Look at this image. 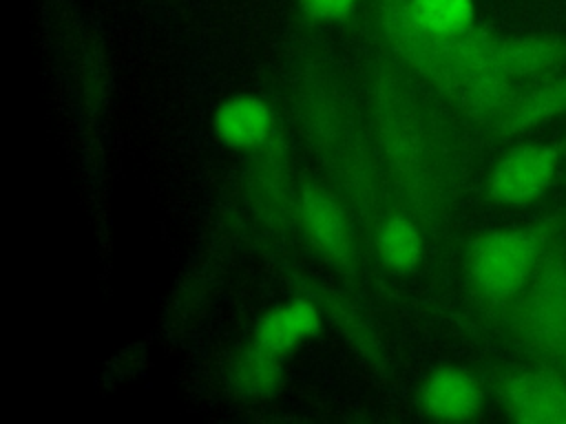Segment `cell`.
I'll list each match as a JSON object with an SVG mask.
<instances>
[{"label": "cell", "mask_w": 566, "mask_h": 424, "mask_svg": "<svg viewBox=\"0 0 566 424\" xmlns=\"http://www.w3.org/2000/svg\"><path fill=\"white\" fill-rule=\"evenodd\" d=\"M509 413L528 424H566V384L551 373H520L504 386Z\"/></svg>", "instance_id": "5"}, {"label": "cell", "mask_w": 566, "mask_h": 424, "mask_svg": "<svg viewBox=\"0 0 566 424\" xmlns=\"http://www.w3.org/2000/svg\"><path fill=\"white\" fill-rule=\"evenodd\" d=\"M564 356H566V344H564Z\"/></svg>", "instance_id": "15"}, {"label": "cell", "mask_w": 566, "mask_h": 424, "mask_svg": "<svg viewBox=\"0 0 566 424\" xmlns=\"http://www.w3.org/2000/svg\"><path fill=\"white\" fill-rule=\"evenodd\" d=\"M321 311L312 300L290 298L265 311L254 327V342L276 356L321 331Z\"/></svg>", "instance_id": "8"}, {"label": "cell", "mask_w": 566, "mask_h": 424, "mask_svg": "<svg viewBox=\"0 0 566 424\" xmlns=\"http://www.w3.org/2000/svg\"><path fill=\"white\" fill-rule=\"evenodd\" d=\"M298 216L307 239L316 250L334 261L349 252V227L340 203L316 186H305L298 199Z\"/></svg>", "instance_id": "7"}, {"label": "cell", "mask_w": 566, "mask_h": 424, "mask_svg": "<svg viewBox=\"0 0 566 424\" xmlns=\"http://www.w3.org/2000/svg\"><path fill=\"white\" fill-rule=\"evenodd\" d=\"M564 55L559 42L546 38H497L493 46L495 66L513 77H528L553 66Z\"/></svg>", "instance_id": "9"}, {"label": "cell", "mask_w": 566, "mask_h": 424, "mask_svg": "<svg viewBox=\"0 0 566 424\" xmlns=\"http://www.w3.org/2000/svg\"><path fill=\"white\" fill-rule=\"evenodd\" d=\"M212 130L223 146L250 150L270 139L274 130V115L261 97L239 93L217 106Z\"/></svg>", "instance_id": "6"}, {"label": "cell", "mask_w": 566, "mask_h": 424, "mask_svg": "<svg viewBox=\"0 0 566 424\" xmlns=\"http://www.w3.org/2000/svg\"><path fill=\"white\" fill-rule=\"evenodd\" d=\"M557 170V152L548 146L524 144L506 150L493 166L486 190L504 205H522L539 199Z\"/></svg>", "instance_id": "3"}, {"label": "cell", "mask_w": 566, "mask_h": 424, "mask_svg": "<svg viewBox=\"0 0 566 424\" xmlns=\"http://www.w3.org/2000/svg\"><path fill=\"white\" fill-rule=\"evenodd\" d=\"M230 378L239 393L248 398H265L281 384L279 356L254 342L234 360Z\"/></svg>", "instance_id": "12"}, {"label": "cell", "mask_w": 566, "mask_h": 424, "mask_svg": "<svg viewBox=\"0 0 566 424\" xmlns=\"http://www.w3.org/2000/svg\"><path fill=\"white\" fill-rule=\"evenodd\" d=\"M296 2L307 18L318 22H340L349 18L358 7V0H296Z\"/></svg>", "instance_id": "14"}, {"label": "cell", "mask_w": 566, "mask_h": 424, "mask_svg": "<svg viewBox=\"0 0 566 424\" xmlns=\"http://www.w3.org/2000/svg\"><path fill=\"white\" fill-rule=\"evenodd\" d=\"M376 252L385 267L411 272L422 258V236L418 225L407 216H389L376 234Z\"/></svg>", "instance_id": "11"}, {"label": "cell", "mask_w": 566, "mask_h": 424, "mask_svg": "<svg viewBox=\"0 0 566 424\" xmlns=\"http://www.w3.org/2000/svg\"><path fill=\"white\" fill-rule=\"evenodd\" d=\"M522 325L528 340L544 351H564L566 344V263L548 258L539 263L528 283L522 307Z\"/></svg>", "instance_id": "2"}, {"label": "cell", "mask_w": 566, "mask_h": 424, "mask_svg": "<svg viewBox=\"0 0 566 424\" xmlns=\"http://www.w3.org/2000/svg\"><path fill=\"white\" fill-rule=\"evenodd\" d=\"M566 113V77L515 97L504 113V130L517 132Z\"/></svg>", "instance_id": "13"}, {"label": "cell", "mask_w": 566, "mask_h": 424, "mask_svg": "<svg viewBox=\"0 0 566 424\" xmlns=\"http://www.w3.org/2000/svg\"><path fill=\"white\" fill-rule=\"evenodd\" d=\"M420 404L433 420L464 422L482 411L484 391L469 371L440 367L427 375L420 389Z\"/></svg>", "instance_id": "4"}, {"label": "cell", "mask_w": 566, "mask_h": 424, "mask_svg": "<svg viewBox=\"0 0 566 424\" xmlns=\"http://www.w3.org/2000/svg\"><path fill=\"white\" fill-rule=\"evenodd\" d=\"M539 254L542 236L531 227L484 232L469 245V278L484 298L504 303L528 287L539 267Z\"/></svg>", "instance_id": "1"}, {"label": "cell", "mask_w": 566, "mask_h": 424, "mask_svg": "<svg viewBox=\"0 0 566 424\" xmlns=\"http://www.w3.org/2000/svg\"><path fill=\"white\" fill-rule=\"evenodd\" d=\"M409 20L431 38H458L473 26V0H405Z\"/></svg>", "instance_id": "10"}]
</instances>
